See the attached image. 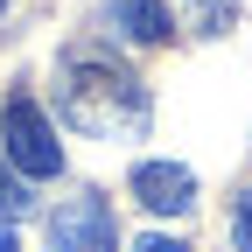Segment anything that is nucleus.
<instances>
[{"label": "nucleus", "instance_id": "1", "mask_svg": "<svg viewBox=\"0 0 252 252\" xmlns=\"http://www.w3.org/2000/svg\"><path fill=\"white\" fill-rule=\"evenodd\" d=\"M56 105H63V119H70V133H84V140H133L147 126V84L126 70V63L84 49V56L63 63Z\"/></svg>", "mask_w": 252, "mask_h": 252}, {"label": "nucleus", "instance_id": "2", "mask_svg": "<svg viewBox=\"0 0 252 252\" xmlns=\"http://www.w3.org/2000/svg\"><path fill=\"white\" fill-rule=\"evenodd\" d=\"M0 154H7V161L21 168V175H35V182H56L63 175V147H56V126L42 119V105L35 98H7V112H0Z\"/></svg>", "mask_w": 252, "mask_h": 252}, {"label": "nucleus", "instance_id": "3", "mask_svg": "<svg viewBox=\"0 0 252 252\" xmlns=\"http://www.w3.org/2000/svg\"><path fill=\"white\" fill-rule=\"evenodd\" d=\"M42 252H119L112 203L98 196V189H77L63 210H49V245Z\"/></svg>", "mask_w": 252, "mask_h": 252}, {"label": "nucleus", "instance_id": "4", "mask_svg": "<svg viewBox=\"0 0 252 252\" xmlns=\"http://www.w3.org/2000/svg\"><path fill=\"white\" fill-rule=\"evenodd\" d=\"M126 189H133V203L147 217H189L196 210V175H189L182 161H140Z\"/></svg>", "mask_w": 252, "mask_h": 252}, {"label": "nucleus", "instance_id": "5", "mask_svg": "<svg viewBox=\"0 0 252 252\" xmlns=\"http://www.w3.org/2000/svg\"><path fill=\"white\" fill-rule=\"evenodd\" d=\"M105 28L126 35V42H140V49H161V42L175 35V14L161 7V0H119V7L105 14Z\"/></svg>", "mask_w": 252, "mask_h": 252}, {"label": "nucleus", "instance_id": "6", "mask_svg": "<svg viewBox=\"0 0 252 252\" xmlns=\"http://www.w3.org/2000/svg\"><path fill=\"white\" fill-rule=\"evenodd\" d=\"M28 210H35V196H28V182H21V168L7 161V154H0V217H14V224H21Z\"/></svg>", "mask_w": 252, "mask_h": 252}, {"label": "nucleus", "instance_id": "7", "mask_svg": "<svg viewBox=\"0 0 252 252\" xmlns=\"http://www.w3.org/2000/svg\"><path fill=\"white\" fill-rule=\"evenodd\" d=\"M189 7H196V28H203V35H224L231 14H238V0H189Z\"/></svg>", "mask_w": 252, "mask_h": 252}, {"label": "nucleus", "instance_id": "8", "mask_svg": "<svg viewBox=\"0 0 252 252\" xmlns=\"http://www.w3.org/2000/svg\"><path fill=\"white\" fill-rule=\"evenodd\" d=\"M231 245H238V252H252V189H245L238 210H231Z\"/></svg>", "mask_w": 252, "mask_h": 252}, {"label": "nucleus", "instance_id": "9", "mask_svg": "<svg viewBox=\"0 0 252 252\" xmlns=\"http://www.w3.org/2000/svg\"><path fill=\"white\" fill-rule=\"evenodd\" d=\"M126 252H189V245H182V238H168V231H147V238H133Z\"/></svg>", "mask_w": 252, "mask_h": 252}, {"label": "nucleus", "instance_id": "10", "mask_svg": "<svg viewBox=\"0 0 252 252\" xmlns=\"http://www.w3.org/2000/svg\"><path fill=\"white\" fill-rule=\"evenodd\" d=\"M0 252H21V238H14V224H0Z\"/></svg>", "mask_w": 252, "mask_h": 252}, {"label": "nucleus", "instance_id": "11", "mask_svg": "<svg viewBox=\"0 0 252 252\" xmlns=\"http://www.w3.org/2000/svg\"><path fill=\"white\" fill-rule=\"evenodd\" d=\"M0 7H7V0H0Z\"/></svg>", "mask_w": 252, "mask_h": 252}]
</instances>
